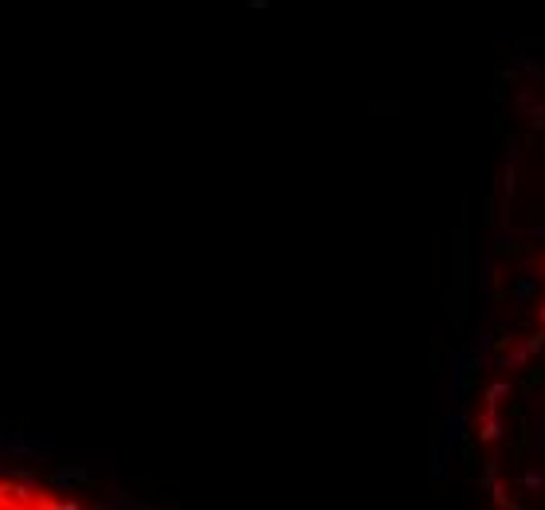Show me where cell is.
Listing matches in <instances>:
<instances>
[{
	"instance_id": "cell-14",
	"label": "cell",
	"mask_w": 545,
	"mask_h": 510,
	"mask_svg": "<svg viewBox=\"0 0 545 510\" xmlns=\"http://www.w3.org/2000/svg\"><path fill=\"white\" fill-rule=\"evenodd\" d=\"M498 185H502V200H514V192H518V165H506L502 177H498Z\"/></svg>"
},
{
	"instance_id": "cell-4",
	"label": "cell",
	"mask_w": 545,
	"mask_h": 510,
	"mask_svg": "<svg viewBox=\"0 0 545 510\" xmlns=\"http://www.w3.org/2000/svg\"><path fill=\"white\" fill-rule=\"evenodd\" d=\"M51 487L59 490V495H67V490H75V487H94V479H90L87 467H59L51 475Z\"/></svg>"
},
{
	"instance_id": "cell-20",
	"label": "cell",
	"mask_w": 545,
	"mask_h": 510,
	"mask_svg": "<svg viewBox=\"0 0 545 510\" xmlns=\"http://www.w3.org/2000/svg\"><path fill=\"white\" fill-rule=\"evenodd\" d=\"M537 267H542V271H545V255H542V263H537Z\"/></svg>"
},
{
	"instance_id": "cell-3",
	"label": "cell",
	"mask_w": 545,
	"mask_h": 510,
	"mask_svg": "<svg viewBox=\"0 0 545 510\" xmlns=\"http://www.w3.org/2000/svg\"><path fill=\"white\" fill-rule=\"evenodd\" d=\"M530 361H534V357H530L522 346H506V350L490 353V365L502 369V373H522V369H530Z\"/></svg>"
},
{
	"instance_id": "cell-2",
	"label": "cell",
	"mask_w": 545,
	"mask_h": 510,
	"mask_svg": "<svg viewBox=\"0 0 545 510\" xmlns=\"http://www.w3.org/2000/svg\"><path fill=\"white\" fill-rule=\"evenodd\" d=\"M506 432H510V420H506L502 412H479V420L471 424V440L490 448V444H502Z\"/></svg>"
},
{
	"instance_id": "cell-18",
	"label": "cell",
	"mask_w": 545,
	"mask_h": 510,
	"mask_svg": "<svg viewBox=\"0 0 545 510\" xmlns=\"http://www.w3.org/2000/svg\"><path fill=\"white\" fill-rule=\"evenodd\" d=\"M525 240H542V243H545V224H537V228H525Z\"/></svg>"
},
{
	"instance_id": "cell-9",
	"label": "cell",
	"mask_w": 545,
	"mask_h": 510,
	"mask_svg": "<svg viewBox=\"0 0 545 510\" xmlns=\"http://www.w3.org/2000/svg\"><path fill=\"white\" fill-rule=\"evenodd\" d=\"M530 451L545 460V412H530Z\"/></svg>"
},
{
	"instance_id": "cell-21",
	"label": "cell",
	"mask_w": 545,
	"mask_h": 510,
	"mask_svg": "<svg viewBox=\"0 0 545 510\" xmlns=\"http://www.w3.org/2000/svg\"><path fill=\"white\" fill-rule=\"evenodd\" d=\"M542 502H545V495H542Z\"/></svg>"
},
{
	"instance_id": "cell-5",
	"label": "cell",
	"mask_w": 545,
	"mask_h": 510,
	"mask_svg": "<svg viewBox=\"0 0 545 510\" xmlns=\"http://www.w3.org/2000/svg\"><path fill=\"white\" fill-rule=\"evenodd\" d=\"M518 487H522L525 502H542V495H545V467H542V463L525 467L522 475H518Z\"/></svg>"
},
{
	"instance_id": "cell-17",
	"label": "cell",
	"mask_w": 545,
	"mask_h": 510,
	"mask_svg": "<svg viewBox=\"0 0 545 510\" xmlns=\"http://www.w3.org/2000/svg\"><path fill=\"white\" fill-rule=\"evenodd\" d=\"M498 87H506V83H510V87H518V83H522V71L514 67V63H510V67H498Z\"/></svg>"
},
{
	"instance_id": "cell-16",
	"label": "cell",
	"mask_w": 545,
	"mask_h": 510,
	"mask_svg": "<svg viewBox=\"0 0 545 510\" xmlns=\"http://www.w3.org/2000/svg\"><path fill=\"white\" fill-rule=\"evenodd\" d=\"M486 490H490V499H495L498 507H510V483H506L502 475H498V479L490 483V487H486Z\"/></svg>"
},
{
	"instance_id": "cell-13",
	"label": "cell",
	"mask_w": 545,
	"mask_h": 510,
	"mask_svg": "<svg viewBox=\"0 0 545 510\" xmlns=\"http://www.w3.org/2000/svg\"><path fill=\"white\" fill-rule=\"evenodd\" d=\"M518 346H522L530 357H537V353L545 350V326H537V330H530L525 338H518Z\"/></svg>"
},
{
	"instance_id": "cell-11",
	"label": "cell",
	"mask_w": 545,
	"mask_h": 510,
	"mask_svg": "<svg viewBox=\"0 0 545 510\" xmlns=\"http://www.w3.org/2000/svg\"><path fill=\"white\" fill-rule=\"evenodd\" d=\"M542 99V94H537L534 87H522V83H518V90H514V102H510V111H514V118H522L525 114V106H530V102H537Z\"/></svg>"
},
{
	"instance_id": "cell-15",
	"label": "cell",
	"mask_w": 545,
	"mask_h": 510,
	"mask_svg": "<svg viewBox=\"0 0 545 510\" xmlns=\"http://www.w3.org/2000/svg\"><path fill=\"white\" fill-rule=\"evenodd\" d=\"M502 150H506V165H518V161H522V141H518L514 138V134H506V138H502Z\"/></svg>"
},
{
	"instance_id": "cell-19",
	"label": "cell",
	"mask_w": 545,
	"mask_h": 510,
	"mask_svg": "<svg viewBox=\"0 0 545 510\" xmlns=\"http://www.w3.org/2000/svg\"><path fill=\"white\" fill-rule=\"evenodd\" d=\"M248 4H251V8H267L271 0H248Z\"/></svg>"
},
{
	"instance_id": "cell-8",
	"label": "cell",
	"mask_w": 545,
	"mask_h": 510,
	"mask_svg": "<svg viewBox=\"0 0 545 510\" xmlns=\"http://www.w3.org/2000/svg\"><path fill=\"white\" fill-rule=\"evenodd\" d=\"M483 400L486 404H506V400H514V381L502 377V381H490L483 389Z\"/></svg>"
},
{
	"instance_id": "cell-1",
	"label": "cell",
	"mask_w": 545,
	"mask_h": 510,
	"mask_svg": "<svg viewBox=\"0 0 545 510\" xmlns=\"http://www.w3.org/2000/svg\"><path fill=\"white\" fill-rule=\"evenodd\" d=\"M514 299H510V314L502 318V326H514V318L525 311V302L534 299V295H542V287H545V271L537 267V263H530V260H518V267H514Z\"/></svg>"
},
{
	"instance_id": "cell-7",
	"label": "cell",
	"mask_w": 545,
	"mask_h": 510,
	"mask_svg": "<svg viewBox=\"0 0 545 510\" xmlns=\"http://www.w3.org/2000/svg\"><path fill=\"white\" fill-rule=\"evenodd\" d=\"M110 507H134L138 510L141 502L129 499L126 490H118V487H102V499H94V510H110Z\"/></svg>"
},
{
	"instance_id": "cell-12",
	"label": "cell",
	"mask_w": 545,
	"mask_h": 510,
	"mask_svg": "<svg viewBox=\"0 0 545 510\" xmlns=\"http://www.w3.org/2000/svg\"><path fill=\"white\" fill-rule=\"evenodd\" d=\"M498 475H502V460H498V455H486L483 460V467H479V487H490V483L498 479Z\"/></svg>"
},
{
	"instance_id": "cell-10",
	"label": "cell",
	"mask_w": 545,
	"mask_h": 510,
	"mask_svg": "<svg viewBox=\"0 0 545 510\" xmlns=\"http://www.w3.org/2000/svg\"><path fill=\"white\" fill-rule=\"evenodd\" d=\"M522 118H525V126H530V134H545V102H542V99L530 102Z\"/></svg>"
},
{
	"instance_id": "cell-6",
	"label": "cell",
	"mask_w": 545,
	"mask_h": 510,
	"mask_svg": "<svg viewBox=\"0 0 545 510\" xmlns=\"http://www.w3.org/2000/svg\"><path fill=\"white\" fill-rule=\"evenodd\" d=\"M510 63H514V67L522 71L525 79H537V83H545V67L534 59V55H525V43H514V51H510Z\"/></svg>"
}]
</instances>
